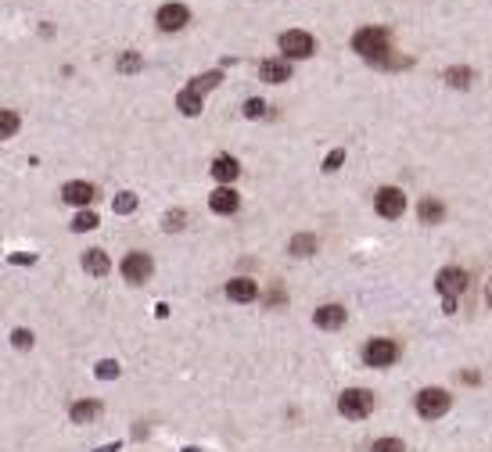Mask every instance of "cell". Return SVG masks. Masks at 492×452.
<instances>
[{"label": "cell", "mask_w": 492, "mask_h": 452, "mask_svg": "<svg viewBox=\"0 0 492 452\" xmlns=\"http://www.w3.org/2000/svg\"><path fill=\"white\" fill-rule=\"evenodd\" d=\"M62 198H65L69 205H90V201L97 198V191H94V183H83V180H72V183H65V191H62Z\"/></svg>", "instance_id": "obj_11"}, {"label": "cell", "mask_w": 492, "mask_h": 452, "mask_svg": "<svg viewBox=\"0 0 492 452\" xmlns=\"http://www.w3.org/2000/svg\"><path fill=\"white\" fill-rule=\"evenodd\" d=\"M370 409H374V395L363 391V388H352V391H345L338 399V413L349 417V420H363Z\"/></svg>", "instance_id": "obj_2"}, {"label": "cell", "mask_w": 492, "mask_h": 452, "mask_svg": "<svg viewBox=\"0 0 492 452\" xmlns=\"http://www.w3.org/2000/svg\"><path fill=\"white\" fill-rule=\"evenodd\" d=\"M316 327H323V330H335V327H342L345 323V309L342 305H323V309H316Z\"/></svg>", "instance_id": "obj_14"}, {"label": "cell", "mask_w": 492, "mask_h": 452, "mask_svg": "<svg viewBox=\"0 0 492 452\" xmlns=\"http://www.w3.org/2000/svg\"><path fill=\"white\" fill-rule=\"evenodd\" d=\"M220 79H223L220 72H205V76H198V79L191 83V90H198V94H201V90H212V86H220Z\"/></svg>", "instance_id": "obj_23"}, {"label": "cell", "mask_w": 492, "mask_h": 452, "mask_svg": "<svg viewBox=\"0 0 492 452\" xmlns=\"http://www.w3.org/2000/svg\"><path fill=\"white\" fill-rule=\"evenodd\" d=\"M485 302H488V309H492V280H488V288H485Z\"/></svg>", "instance_id": "obj_33"}, {"label": "cell", "mask_w": 492, "mask_h": 452, "mask_svg": "<svg viewBox=\"0 0 492 452\" xmlns=\"http://www.w3.org/2000/svg\"><path fill=\"white\" fill-rule=\"evenodd\" d=\"M377 212L385 219H399L406 212V194L399 187H381L377 191Z\"/></svg>", "instance_id": "obj_7"}, {"label": "cell", "mask_w": 492, "mask_h": 452, "mask_svg": "<svg viewBox=\"0 0 492 452\" xmlns=\"http://www.w3.org/2000/svg\"><path fill=\"white\" fill-rule=\"evenodd\" d=\"M446 409H449V395H446L442 388H424V391L417 395V413H420L424 420H439Z\"/></svg>", "instance_id": "obj_3"}, {"label": "cell", "mask_w": 492, "mask_h": 452, "mask_svg": "<svg viewBox=\"0 0 492 452\" xmlns=\"http://www.w3.org/2000/svg\"><path fill=\"white\" fill-rule=\"evenodd\" d=\"M11 341H15V349H29V345H33V334H29V330H15Z\"/></svg>", "instance_id": "obj_30"}, {"label": "cell", "mask_w": 492, "mask_h": 452, "mask_svg": "<svg viewBox=\"0 0 492 452\" xmlns=\"http://www.w3.org/2000/svg\"><path fill=\"white\" fill-rule=\"evenodd\" d=\"M184 212L177 208V212H166V219H162V226H166V230H184Z\"/></svg>", "instance_id": "obj_27"}, {"label": "cell", "mask_w": 492, "mask_h": 452, "mask_svg": "<svg viewBox=\"0 0 492 452\" xmlns=\"http://www.w3.org/2000/svg\"><path fill=\"white\" fill-rule=\"evenodd\" d=\"M342 162H345V151H331V154H327V162H323V169H327V173H335Z\"/></svg>", "instance_id": "obj_29"}, {"label": "cell", "mask_w": 492, "mask_h": 452, "mask_svg": "<svg viewBox=\"0 0 492 452\" xmlns=\"http://www.w3.org/2000/svg\"><path fill=\"white\" fill-rule=\"evenodd\" d=\"M112 208H116L119 215H130V212L137 208V194H130V191H126V194H119V198L112 201Z\"/></svg>", "instance_id": "obj_22"}, {"label": "cell", "mask_w": 492, "mask_h": 452, "mask_svg": "<svg viewBox=\"0 0 492 452\" xmlns=\"http://www.w3.org/2000/svg\"><path fill=\"white\" fill-rule=\"evenodd\" d=\"M237 173H241V165H237V158H230V154H220V158L212 162V176L220 180L223 187H227V183H234V180H237Z\"/></svg>", "instance_id": "obj_12"}, {"label": "cell", "mask_w": 492, "mask_h": 452, "mask_svg": "<svg viewBox=\"0 0 492 452\" xmlns=\"http://www.w3.org/2000/svg\"><path fill=\"white\" fill-rule=\"evenodd\" d=\"M97 377H101V380H112V377H119V363H112V359L97 363Z\"/></svg>", "instance_id": "obj_28"}, {"label": "cell", "mask_w": 492, "mask_h": 452, "mask_svg": "<svg viewBox=\"0 0 492 452\" xmlns=\"http://www.w3.org/2000/svg\"><path fill=\"white\" fill-rule=\"evenodd\" d=\"M442 215H446L442 201H431V198L420 201V219H424V222H442Z\"/></svg>", "instance_id": "obj_19"}, {"label": "cell", "mask_w": 492, "mask_h": 452, "mask_svg": "<svg viewBox=\"0 0 492 452\" xmlns=\"http://www.w3.org/2000/svg\"><path fill=\"white\" fill-rule=\"evenodd\" d=\"M151 269H155V262H151V255H144V252H130V255L123 259V276L130 280V284H144V280L151 276Z\"/></svg>", "instance_id": "obj_6"}, {"label": "cell", "mask_w": 492, "mask_h": 452, "mask_svg": "<svg viewBox=\"0 0 492 452\" xmlns=\"http://www.w3.org/2000/svg\"><path fill=\"white\" fill-rule=\"evenodd\" d=\"M119 69H123V72H137V69H140V58H137V54H126V58L119 62Z\"/></svg>", "instance_id": "obj_32"}, {"label": "cell", "mask_w": 492, "mask_h": 452, "mask_svg": "<svg viewBox=\"0 0 492 452\" xmlns=\"http://www.w3.org/2000/svg\"><path fill=\"white\" fill-rule=\"evenodd\" d=\"M255 295H259V284L248 280V276H237V280L227 284V298H234V302H252Z\"/></svg>", "instance_id": "obj_13"}, {"label": "cell", "mask_w": 492, "mask_h": 452, "mask_svg": "<svg viewBox=\"0 0 492 452\" xmlns=\"http://www.w3.org/2000/svg\"><path fill=\"white\" fill-rule=\"evenodd\" d=\"M435 288H439L446 298H457V295L467 291V273L457 269V266H446V269L439 273V280H435Z\"/></svg>", "instance_id": "obj_8"}, {"label": "cell", "mask_w": 492, "mask_h": 452, "mask_svg": "<svg viewBox=\"0 0 492 452\" xmlns=\"http://www.w3.org/2000/svg\"><path fill=\"white\" fill-rule=\"evenodd\" d=\"M208 205H212V212H220V215H234L237 205H241V198H237L230 187H220V191H212Z\"/></svg>", "instance_id": "obj_10"}, {"label": "cell", "mask_w": 492, "mask_h": 452, "mask_svg": "<svg viewBox=\"0 0 492 452\" xmlns=\"http://www.w3.org/2000/svg\"><path fill=\"white\" fill-rule=\"evenodd\" d=\"M191 22V11L184 8V4H162L158 8V29L162 33H177V29H184Z\"/></svg>", "instance_id": "obj_9"}, {"label": "cell", "mask_w": 492, "mask_h": 452, "mask_svg": "<svg viewBox=\"0 0 492 452\" xmlns=\"http://www.w3.org/2000/svg\"><path fill=\"white\" fill-rule=\"evenodd\" d=\"M471 76H474V72H471V69H464V65H460V69H457V65H453V69H446V83H449V86H460V90H467V86H471Z\"/></svg>", "instance_id": "obj_20"}, {"label": "cell", "mask_w": 492, "mask_h": 452, "mask_svg": "<svg viewBox=\"0 0 492 452\" xmlns=\"http://www.w3.org/2000/svg\"><path fill=\"white\" fill-rule=\"evenodd\" d=\"M291 252H295V255H313V252H316V237H309V234H298V237L291 241Z\"/></svg>", "instance_id": "obj_21"}, {"label": "cell", "mask_w": 492, "mask_h": 452, "mask_svg": "<svg viewBox=\"0 0 492 452\" xmlns=\"http://www.w3.org/2000/svg\"><path fill=\"white\" fill-rule=\"evenodd\" d=\"M396 356H399V345H396V341H388V337H374V341L363 349L367 366H392V363H396Z\"/></svg>", "instance_id": "obj_4"}, {"label": "cell", "mask_w": 492, "mask_h": 452, "mask_svg": "<svg viewBox=\"0 0 492 452\" xmlns=\"http://www.w3.org/2000/svg\"><path fill=\"white\" fill-rule=\"evenodd\" d=\"M281 50H284V58H309V54L316 50V40L302 29H288L281 36Z\"/></svg>", "instance_id": "obj_5"}, {"label": "cell", "mask_w": 492, "mask_h": 452, "mask_svg": "<svg viewBox=\"0 0 492 452\" xmlns=\"http://www.w3.org/2000/svg\"><path fill=\"white\" fill-rule=\"evenodd\" d=\"M259 76L266 83H284V79H291V69H288V62H262L259 65Z\"/></svg>", "instance_id": "obj_16"}, {"label": "cell", "mask_w": 492, "mask_h": 452, "mask_svg": "<svg viewBox=\"0 0 492 452\" xmlns=\"http://www.w3.org/2000/svg\"><path fill=\"white\" fill-rule=\"evenodd\" d=\"M15 130H18V115L15 111H4V115H0V137H15Z\"/></svg>", "instance_id": "obj_26"}, {"label": "cell", "mask_w": 492, "mask_h": 452, "mask_svg": "<svg viewBox=\"0 0 492 452\" xmlns=\"http://www.w3.org/2000/svg\"><path fill=\"white\" fill-rule=\"evenodd\" d=\"M262 111H266V104H262V101H255V97H252V101L245 104V115H248V119H259Z\"/></svg>", "instance_id": "obj_31"}, {"label": "cell", "mask_w": 492, "mask_h": 452, "mask_svg": "<svg viewBox=\"0 0 492 452\" xmlns=\"http://www.w3.org/2000/svg\"><path fill=\"white\" fill-rule=\"evenodd\" d=\"M352 50L359 54V58H367V62H388V33L385 29H359L356 36H352Z\"/></svg>", "instance_id": "obj_1"}, {"label": "cell", "mask_w": 492, "mask_h": 452, "mask_svg": "<svg viewBox=\"0 0 492 452\" xmlns=\"http://www.w3.org/2000/svg\"><path fill=\"white\" fill-rule=\"evenodd\" d=\"M177 108L184 111V115H201V108H205V104H201V94L187 86V90L177 97Z\"/></svg>", "instance_id": "obj_17"}, {"label": "cell", "mask_w": 492, "mask_h": 452, "mask_svg": "<svg viewBox=\"0 0 492 452\" xmlns=\"http://www.w3.org/2000/svg\"><path fill=\"white\" fill-rule=\"evenodd\" d=\"M83 269H86V273H94V276H104L108 269H112V259H108L101 248H94V252H86V255H83Z\"/></svg>", "instance_id": "obj_15"}, {"label": "cell", "mask_w": 492, "mask_h": 452, "mask_svg": "<svg viewBox=\"0 0 492 452\" xmlns=\"http://www.w3.org/2000/svg\"><path fill=\"white\" fill-rule=\"evenodd\" d=\"M370 452H406V445L399 438H381V441L370 445Z\"/></svg>", "instance_id": "obj_24"}, {"label": "cell", "mask_w": 492, "mask_h": 452, "mask_svg": "<svg viewBox=\"0 0 492 452\" xmlns=\"http://www.w3.org/2000/svg\"><path fill=\"white\" fill-rule=\"evenodd\" d=\"M94 226H97V215H94V212H79V215L72 219V230H76V234H83V230H94Z\"/></svg>", "instance_id": "obj_25"}, {"label": "cell", "mask_w": 492, "mask_h": 452, "mask_svg": "<svg viewBox=\"0 0 492 452\" xmlns=\"http://www.w3.org/2000/svg\"><path fill=\"white\" fill-rule=\"evenodd\" d=\"M97 413H101V402H76L72 406V420L76 424H90V420H97Z\"/></svg>", "instance_id": "obj_18"}, {"label": "cell", "mask_w": 492, "mask_h": 452, "mask_svg": "<svg viewBox=\"0 0 492 452\" xmlns=\"http://www.w3.org/2000/svg\"><path fill=\"white\" fill-rule=\"evenodd\" d=\"M97 452H116V445H104V448H97Z\"/></svg>", "instance_id": "obj_34"}]
</instances>
